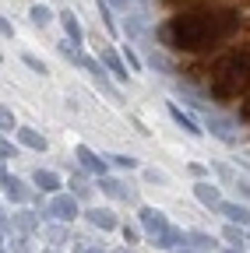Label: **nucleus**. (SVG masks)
Segmentation results:
<instances>
[{
  "label": "nucleus",
  "mask_w": 250,
  "mask_h": 253,
  "mask_svg": "<svg viewBox=\"0 0 250 253\" xmlns=\"http://www.w3.org/2000/svg\"><path fill=\"white\" fill-rule=\"evenodd\" d=\"M43 236H46L53 246H67V243H71V229H64V225H46Z\"/></svg>",
  "instance_id": "412c9836"
},
{
  "label": "nucleus",
  "mask_w": 250,
  "mask_h": 253,
  "mask_svg": "<svg viewBox=\"0 0 250 253\" xmlns=\"http://www.w3.org/2000/svg\"><path fill=\"white\" fill-rule=\"evenodd\" d=\"M138 221H141V229H145L148 236H159V232L169 225L166 211H159V208H141V211H138Z\"/></svg>",
  "instance_id": "0eeeda50"
},
{
  "label": "nucleus",
  "mask_w": 250,
  "mask_h": 253,
  "mask_svg": "<svg viewBox=\"0 0 250 253\" xmlns=\"http://www.w3.org/2000/svg\"><path fill=\"white\" fill-rule=\"evenodd\" d=\"M21 63H25L28 71H36V74H50V71H46V63H43L39 56H32V53H21Z\"/></svg>",
  "instance_id": "bb28decb"
},
{
  "label": "nucleus",
  "mask_w": 250,
  "mask_h": 253,
  "mask_svg": "<svg viewBox=\"0 0 250 253\" xmlns=\"http://www.w3.org/2000/svg\"><path fill=\"white\" fill-rule=\"evenodd\" d=\"M194 197L204 204V208H218V201H222V197H218V186H211L208 179H201V183H194Z\"/></svg>",
  "instance_id": "dca6fc26"
},
{
  "label": "nucleus",
  "mask_w": 250,
  "mask_h": 253,
  "mask_svg": "<svg viewBox=\"0 0 250 253\" xmlns=\"http://www.w3.org/2000/svg\"><path fill=\"white\" fill-rule=\"evenodd\" d=\"M148 7H141V11H123V32H127L131 39H145L148 36Z\"/></svg>",
  "instance_id": "39448f33"
},
{
  "label": "nucleus",
  "mask_w": 250,
  "mask_h": 253,
  "mask_svg": "<svg viewBox=\"0 0 250 253\" xmlns=\"http://www.w3.org/2000/svg\"><path fill=\"white\" fill-rule=\"evenodd\" d=\"M11 253H36V250H32V243H28V236L21 232V236L11 243Z\"/></svg>",
  "instance_id": "7c9ffc66"
},
{
  "label": "nucleus",
  "mask_w": 250,
  "mask_h": 253,
  "mask_svg": "<svg viewBox=\"0 0 250 253\" xmlns=\"http://www.w3.org/2000/svg\"><path fill=\"white\" fill-rule=\"evenodd\" d=\"M233 186H236V194H243V197L250 201V183H247V179H240V176H236V179H233Z\"/></svg>",
  "instance_id": "e433bc0d"
},
{
  "label": "nucleus",
  "mask_w": 250,
  "mask_h": 253,
  "mask_svg": "<svg viewBox=\"0 0 250 253\" xmlns=\"http://www.w3.org/2000/svg\"><path fill=\"white\" fill-rule=\"evenodd\" d=\"M145 183H166V172H159V169H145Z\"/></svg>",
  "instance_id": "f704fd0d"
},
{
  "label": "nucleus",
  "mask_w": 250,
  "mask_h": 253,
  "mask_svg": "<svg viewBox=\"0 0 250 253\" xmlns=\"http://www.w3.org/2000/svg\"><path fill=\"white\" fill-rule=\"evenodd\" d=\"M14 155H18V151H14V144H11L4 134H0V158H14Z\"/></svg>",
  "instance_id": "72a5a7b5"
},
{
  "label": "nucleus",
  "mask_w": 250,
  "mask_h": 253,
  "mask_svg": "<svg viewBox=\"0 0 250 253\" xmlns=\"http://www.w3.org/2000/svg\"><path fill=\"white\" fill-rule=\"evenodd\" d=\"M0 253H4V250H0Z\"/></svg>",
  "instance_id": "de8ad7c7"
},
{
  "label": "nucleus",
  "mask_w": 250,
  "mask_h": 253,
  "mask_svg": "<svg viewBox=\"0 0 250 253\" xmlns=\"http://www.w3.org/2000/svg\"><path fill=\"white\" fill-rule=\"evenodd\" d=\"M99 190L106 197H120V201H134V190H127L120 179H113V176H99Z\"/></svg>",
  "instance_id": "f8f14e48"
},
{
  "label": "nucleus",
  "mask_w": 250,
  "mask_h": 253,
  "mask_svg": "<svg viewBox=\"0 0 250 253\" xmlns=\"http://www.w3.org/2000/svg\"><path fill=\"white\" fill-rule=\"evenodd\" d=\"M11 225H14L18 232L28 236V232H36V229H39V214H36V211H28V208H21V211L11 214Z\"/></svg>",
  "instance_id": "ddd939ff"
},
{
  "label": "nucleus",
  "mask_w": 250,
  "mask_h": 253,
  "mask_svg": "<svg viewBox=\"0 0 250 253\" xmlns=\"http://www.w3.org/2000/svg\"><path fill=\"white\" fill-rule=\"evenodd\" d=\"M0 130H14V113L11 109H0Z\"/></svg>",
  "instance_id": "473e14b6"
},
{
  "label": "nucleus",
  "mask_w": 250,
  "mask_h": 253,
  "mask_svg": "<svg viewBox=\"0 0 250 253\" xmlns=\"http://www.w3.org/2000/svg\"><path fill=\"white\" fill-rule=\"evenodd\" d=\"M36 186L43 190V194H56V190H60V176L50 172V169H36Z\"/></svg>",
  "instance_id": "aec40b11"
},
{
  "label": "nucleus",
  "mask_w": 250,
  "mask_h": 253,
  "mask_svg": "<svg viewBox=\"0 0 250 253\" xmlns=\"http://www.w3.org/2000/svg\"><path fill=\"white\" fill-rule=\"evenodd\" d=\"M46 214L56 221H74L78 218V197L74 194H53V201L46 204Z\"/></svg>",
  "instance_id": "20e7f679"
},
{
  "label": "nucleus",
  "mask_w": 250,
  "mask_h": 253,
  "mask_svg": "<svg viewBox=\"0 0 250 253\" xmlns=\"http://www.w3.org/2000/svg\"><path fill=\"white\" fill-rule=\"evenodd\" d=\"M222 253H243V250H240V246H233V250H222Z\"/></svg>",
  "instance_id": "c03bdc74"
},
{
  "label": "nucleus",
  "mask_w": 250,
  "mask_h": 253,
  "mask_svg": "<svg viewBox=\"0 0 250 253\" xmlns=\"http://www.w3.org/2000/svg\"><path fill=\"white\" fill-rule=\"evenodd\" d=\"M99 60H102V67L113 74V78H120V81H127V63H123V56L116 53V49H109V46H102V53H99Z\"/></svg>",
  "instance_id": "1a4fd4ad"
},
{
  "label": "nucleus",
  "mask_w": 250,
  "mask_h": 253,
  "mask_svg": "<svg viewBox=\"0 0 250 253\" xmlns=\"http://www.w3.org/2000/svg\"><path fill=\"white\" fill-rule=\"evenodd\" d=\"M60 53H64L71 63H78V67H81V60H85V56H81V49H78V42H71V39L60 42Z\"/></svg>",
  "instance_id": "a878e982"
},
{
  "label": "nucleus",
  "mask_w": 250,
  "mask_h": 253,
  "mask_svg": "<svg viewBox=\"0 0 250 253\" xmlns=\"http://www.w3.org/2000/svg\"><path fill=\"white\" fill-rule=\"evenodd\" d=\"M151 243L159 246V250H180L183 243H187V236L180 232V229H173V225H166L159 236H151Z\"/></svg>",
  "instance_id": "9b49d317"
},
{
  "label": "nucleus",
  "mask_w": 250,
  "mask_h": 253,
  "mask_svg": "<svg viewBox=\"0 0 250 253\" xmlns=\"http://www.w3.org/2000/svg\"><path fill=\"white\" fill-rule=\"evenodd\" d=\"M176 253H198V250H191V246H180V250H176Z\"/></svg>",
  "instance_id": "a19ab883"
},
{
  "label": "nucleus",
  "mask_w": 250,
  "mask_h": 253,
  "mask_svg": "<svg viewBox=\"0 0 250 253\" xmlns=\"http://www.w3.org/2000/svg\"><path fill=\"white\" fill-rule=\"evenodd\" d=\"M123 239H127V243H138V229H134V225H123Z\"/></svg>",
  "instance_id": "58836bf2"
},
{
  "label": "nucleus",
  "mask_w": 250,
  "mask_h": 253,
  "mask_svg": "<svg viewBox=\"0 0 250 253\" xmlns=\"http://www.w3.org/2000/svg\"><path fill=\"white\" fill-rule=\"evenodd\" d=\"M236 28H240V11L218 7V11H187L180 18H169L166 25H159L155 36L169 49L198 53V49H208L215 42L229 39Z\"/></svg>",
  "instance_id": "f257e3e1"
},
{
  "label": "nucleus",
  "mask_w": 250,
  "mask_h": 253,
  "mask_svg": "<svg viewBox=\"0 0 250 253\" xmlns=\"http://www.w3.org/2000/svg\"><path fill=\"white\" fill-rule=\"evenodd\" d=\"M109 162L120 166V169H138V158L134 155H109Z\"/></svg>",
  "instance_id": "c85d7f7f"
},
{
  "label": "nucleus",
  "mask_w": 250,
  "mask_h": 253,
  "mask_svg": "<svg viewBox=\"0 0 250 253\" xmlns=\"http://www.w3.org/2000/svg\"><path fill=\"white\" fill-rule=\"evenodd\" d=\"M71 186H74V197H88L92 186L85 183V176H71Z\"/></svg>",
  "instance_id": "c756f323"
},
{
  "label": "nucleus",
  "mask_w": 250,
  "mask_h": 253,
  "mask_svg": "<svg viewBox=\"0 0 250 253\" xmlns=\"http://www.w3.org/2000/svg\"><path fill=\"white\" fill-rule=\"evenodd\" d=\"M222 239H226L229 246H240V250H243V243H247L243 225H233V221H229V225H226V232H222Z\"/></svg>",
  "instance_id": "5701e85b"
},
{
  "label": "nucleus",
  "mask_w": 250,
  "mask_h": 253,
  "mask_svg": "<svg viewBox=\"0 0 250 253\" xmlns=\"http://www.w3.org/2000/svg\"><path fill=\"white\" fill-rule=\"evenodd\" d=\"M247 84H250V49H236L215 63L208 91H211V99L229 102V99L247 91Z\"/></svg>",
  "instance_id": "f03ea898"
},
{
  "label": "nucleus",
  "mask_w": 250,
  "mask_h": 253,
  "mask_svg": "<svg viewBox=\"0 0 250 253\" xmlns=\"http://www.w3.org/2000/svg\"><path fill=\"white\" fill-rule=\"evenodd\" d=\"M123 63H127V67H131V71H141V60H138V53H134L131 46H127V49H123Z\"/></svg>",
  "instance_id": "2f4dec72"
},
{
  "label": "nucleus",
  "mask_w": 250,
  "mask_h": 253,
  "mask_svg": "<svg viewBox=\"0 0 250 253\" xmlns=\"http://www.w3.org/2000/svg\"><path fill=\"white\" fill-rule=\"evenodd\" d=\"M106 4L123 14V11H141V7H148V0H106Z\"/></svg>",
  "instance_id": "393cba45"
},
{
  "label": "nucleus",
  "mask_w": 250,
  "mask_h": 253,
  "mask_svg": "<svg viewBox=\"0 0 250 253\" xmlns=\"http://www.w3.org/2000/svg\"><path fill=\"white\" fill-rule=\"evenodd\" d=\"M88 221H92L96 229H102V232H113V229L120 225L116 214H113L109 208H92V211H88Z\"/></svg>",
  "instance_id": "4468645a"
},
{
  "label": "nucleus",
  "mask_w": 250,
  "mask_h": 253,
  "mask_svg": "<svg viewBox=\"0 0 250 253\" xmlns=\"http://www.w3.org/2000/svg\"><path fill=\"white\" fill-rule=\"evenodd\" d=\"M208 130H211L215 137H222V141H233V137H236V134H233V123L222 120V116H211V113H208Z\"/></svg>",
  "instance_id": "6ab92c4d"
},
{
  "label": "nucleus",
  "mask_w": 250,
  "mask_h": 253,
  "mask_svg": "<svg viewBox=\"0 0 250 253\" xmlns=\"http://www.w3.org/2000/svg\"><path fill=\"white\" fill-rule=\"evenodd\" d=\"M169 116H173V123L180 126V130H187V134H191V137H201V134H204V130H201V126H198V123H194L191 116H187V113H183L180 106H169Z\"/></svg>",
  "instance_id": "f3484780"
},
{
  "label": "nucleus",
  "mask_w": 250,
  "mask_h": 253,
  "mask_svg": "<svg viewBox=\"0 0 250 253\" xmlns=\"http://www.w3.org/2000/svg\"><path fill=\"white\" fill-rule=\"evenodd\" d=\"M18 141H21L25 148H32V151H46V148H50V141H46L39 130H32V126H21V130H18Z\"/></svg>",
  "instance_id": "a211bd4d"
},
{
  "label": "nucleus",
  "mask_w": 250,
  "mask_h": 253,
  "mask_svg": "<svg viewBox=\"0 0 250 253\" xmlns=\"http://www.w3.org/2000/svg\"><path fill=\"white\" fill-rule=\"evenodd\" d=\"M116 253H131V250H116Z\"/></svg>",
  "instance_id": "a18cd8bd"
},
{
  "label": "nucleus",
  "mask_w": 250,
  "mask_h": 253,
  "mask_svg": "<svg viewBox=\"0 0 250 253\" xmlns=\"http://www.w3.org/2000/svg\"><path fill=\"white\" fill-rule=\"evenodd\" d=\"M60 25H64V32H67V39L71 42H85V28H81V21H78V14L74 11H64V14H60Z\"/></svg>",
  "instance_id": "2eb2a0df"
},
{
  "label": "nucleus",
  "mask_w": 250,
  "mask_h": 253,
  "mask_svg": "<svg viewBox=\"0 0 250 253\" xmlns=\"http://www.w3.org/2000/svg\"><path fill=\"white\" fill-rule=\"evenodd\" d=\"M85 253H102V246H92V250H85Z\"/></svg>",
  "instance_id": "37998d69"
},
{
  "label": "nucleus",
  "mask_w": 250,
  "mask_h": 253,
  "mask_svg": "<svg viewBox=\"0 0 250 253\" xmlns=\"http://www.w3.org/2000/svg\"><path fill=\"white\" fill-rule=\"evenodd\" d=\"M169 7H194V4H208V0H162Z\"/></svg>",
  "instance_id": "c9c22d12"
},
{
  "label": "nucleus",
  "mask_w": 250,
  "mask_h": 253,
  "mask_svg": "<svg viewBox=\"0 0 250 253\" xmlns=\"http://www.w3.org/2000/svg\"><path fill=\"white\" fill-rule=\"evenodd\" d=\"M187 243H191V250H198V253L215 250V236H208V232H191V236H187Z\"/></svg>",
  "instance_id": "4be33fe9"
},
{
  "label": "nucleus",
  "mask_w": 250,
  "mask_h": 253,
  "mask_svg": "<svg viewBox=\"0 0 250 253\" xmlns=\"http://www.w3.org/2000/svg\"><path fill=\"white\" fill-rule=\"evenodd\" d=\"M28 18H32V21H36V25H39V28H46V25H50V21H53V11H50V7H46V4H36V7H32V11H28Z\"/></svg>",
  "instance_id": "b1692460"
},
{
  "label": "nucleus",
  "mask_w": 250,
  "mask_h": 253,
  "mask_svg": "<svg viewBox=\"0 0 250 253\" xmlns=\"http://www.w3.org/2000/svg\"><path fill=\"white\" fill-rule=\"evenodd\" d=\"M218 214H226L233 225H250V208H243V204H229V201H218V208H215Z\"/></svg>",
  "instance_id": "9d476101"
},
{
  "label": "nucleus",
  "mask_w": 250,
  "mask_h": 253,
  "mask_svg": "<svg viewBox=\"0 0 250 253\" xmlns=\"http://www.w3.org/2000/svg\"><path fill=\"white\" fill-rule=\"evenodd\" d=\"M0 36H7V39H14V28H11V21L0 14Z\"/></svg>",
  "instance_id": "4c0bfd02"
},
{
  "label": "nucleus",
  "mask_w": 250,
  "mask_h": 253,
  "mask_svg": "<svg viewBox=\"0 0 250 253\" xmlns=\"http://www.w3.org/2000/svg\"><path fill=\"white\" fill-rule=\"evenodd\" d=\"M7 221H11V214H7L4 208H0V229H4V225H7Z\"/></svg>",
  "instance_id": "ea45409f"
},
{
  "label": "nucleus",
  "mask_w": 250,
  "mask_h": 253,
  "mask_svg": "<svg viewBox=\"0 0 250 253\" xmlns=\"http://www.w3.org/2000/svg\"><path fill=\"white\" fill-rule=\"evenodd\" d=\"M4 176H7V172H4V158H0V183H4Z\"/></svg>",
  "instance_id": "79ce46f5"
},
{
  "label": "nucleus",
  "mask_w": 250,
  "mask_h": 253,
  "mask_svg": "<svg viewBox=\"0 0 250 253\" xmlns=\"http://www.w3.org/2000/svg\"><path fill=\"white\" fill-rule=\"evenodd\" d=\"M96 7H99V18H102V25H106L109 32H116V21H113V11H109V4H106V0H96Z\"/></svg>",
  "instance_id": "cd10ccee"
},
{
  "label": "nucleus",
  "mask_w": 250,
  "mask_h": 253,
  "mask_svg": "<svg viewBox=\"0 0 250 253\" xmlns=\"http://www.w3.org/2000/svg\"><path fill=\"white\" fill-rule=\"evenodd\" d=\"M56 250H60V246H53V250H50V253H56Z\"/></svg>",
  "instance_id": "49530a36"
},
{
  "label": "nucleus",
  "mask_w": 250,
  "mask_h": 253,
  "mask_svg": "<svg viewBox=\"0 0 250 253\" xmlns=\"http://www.w3.org/2000/svg\"><path fill=\"white\" fill-rule=\"evenodd\" d=\"M74 158L81 162V169H88V172H99V176H106V158H99V155L92 151L88 144H78V148H74Z\"/></svg>",
  "instance_id": "6e6552de"
},
{
  "label": "nucleus",
  "mask_w": 250,
  "mask_h": 253,
  "mask_svg": "<svg viewBox=\"0 0 250 253\" xmlns=\"http://www.w3.org/2000/svg\"><path fill=\"white\" fill-rule=\"evenodd\" d=\"M81 67L92 74V84H96V88L106 95V99H113V102H123V95H120V91H116V84L109 81V71L102 67V63H96V60H88V56H85V60H81Z\"/></svg>",
  "instance_id": "7ed1b4c3"
},
{
  "label": "nucleus",
  "mask_w": 250,
  "mask_h": 253,
  "mask_svg": "<svg viewBox=\"0 0 250 253\" xmlns=\"http://www.w3.org/2000/svg\"><path fill=\"white\" fill-rule=\"evenodd\" d=\"M4 194H7V201H14V204L36 201V190L28 186L25 179H18V176H4Z\"/></svg>",
  "instance_id": "423d86ee"
}]
</instances>
